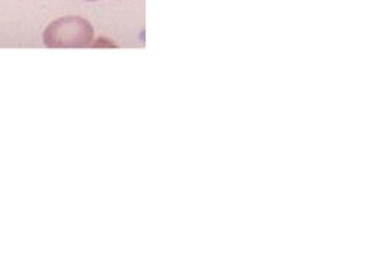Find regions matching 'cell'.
<instances>
[{"label":"cell","instance_id":"6da1fadb","mask_svg":"<svg viewBox=\"0 0 365 273\" xmlns=\"http://www.w3.org/2000/svg\"><path fill=\"white\" fill-rule=\"evenodd\" d=\"M93 38V29L81 17H66L53 21L44 32L47 47H86Z\"/></svg>","mask_w":365,"mask_h":273},{"label":"cell","instance_id":"7a4b0ae2","mask_svg":"<svg viewBox=\"0 0 365 273\" xmlns=\"http://www.w3.org/2000/svg\"><path fill=\"white\" fill-rule=\"evenodd\" d=\"M91 2H93V0H91Z\"/></svg>","mask_w":365,"mask_h":273}]
</instances>
